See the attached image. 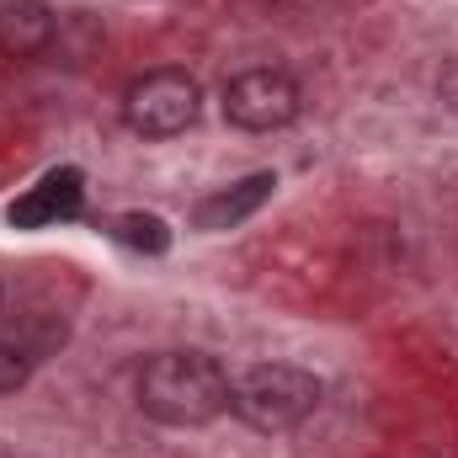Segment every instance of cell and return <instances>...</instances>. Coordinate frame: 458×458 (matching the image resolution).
Masks as SVG:
<instances>
[{
	"label": "cell",
	"mask_w": 458,
	"mask_h": 458,
	"mask_svg": "<svg viewBox=\"0 0 458 458\" xmlns=\"http://www.w3.org/2000/svg\"><path fill=\"white\" fill-rule=\"evenodd\" d=\"M229 384L225 362L208 352H160L139 373V411L160 427H208L229 411Z\"/></svg>",
	"instance_id": "1"
},
{
	"label": "cell",
	"mask_w": 458,
	"mask_h": 458,
	"mask_svg": "<svg viewBox=\"0 0 458 458\" xmlns=\"http://www.w3.org/2000/svg\"><path fill=\"white\" fill-rule=\"evenodd\" d=\"M320 378L299 362H256L229 384V411L256 432H293L320 405Z\"/></svg>",
	"instance_id": "2"
},
{
	"label": "cell",
	"mask_w": 458,
	"mask_h": 458,
	"mask_svg": "<svg viewBox=\"0 0 458 458\" xmlns=\"http://www.w3.org/2000/svg\"><path fill=\"white\" fill-rule=\"evenodd\" d=\"M203 113V86L187 70H149L123 91V123L139 139H176Z\"/></svg>",
	"instance_id": "3"
},
{
	"label": "cell",
	"mask_w": 458,
	"mask_h": 458,
	"mask_svg": "<svg viewBox=\"0 0 458 458\" xmlns=\"http://www.w3.org/2000/svg\"><path fill=\"white\" fill-rule=\"evenodd\" d=\"M299 107H304L299 81L277 64H256L225 81V117L245 133H277L299 117Z\"/></svg>",
	"instance_id": "4"
},
{
	"label": "cell",
	"mask_w": 458,
	"mask_h": 458,
	"mask_svg": "<svg viewBox=\"0 0 458 458\" xmlns=\"http://www.w3.org/2000/svg\"><path fill=\"white\" fill-rule=\"evenodd\" d=\"M81 208H86V176L75 165H59L32 192H21L5 208V219H11V229H48V225H59V219H75Z\"/></svg>",
	"instance_id": "5"
},
{
	"label": "cell",
	"mask_w": 458,
	"mask_h": 458,
	"mask_svg": "<svg viewBox=\"0 0 458 458\" xmlns=\"http://www.w3.org/2000/svg\"><path fill=\"white\" fill-rule=\"evenodd\" d=\"M272 187H277V176L272 171H256V176H240V182H229L219 192H208L198 208H192V225L208 229V234H225V229H240L250 214H261V203L272 198Z\"/></svg>",
	"instance_id": "6"
},
{
	"label": "cell",
	"mask_w": 458,
	"mask_h": 458,
	"mask_svg": "<svg viewBox=\"0 0 458 458\" xmlns=\"http://www.w3.org/2000/svg\"><path fill=\"white\" fill-rule=\"evenodd\" d=\"M59 38V16L43 0H0V54L5 59H38Z\"/></svg>",
	"instance_id": "7"
},
{
	"label": "cell",
	"mask_w": 458,
	"mask_h": 458,
	"mask_svg": "<svg viewBox=\"0 0 458 458\" xmlns=\"http://www.w3.org/2000/svg\"><path fill=\"white\" fill-rule=\"evenodd\" d=\"M113 240L117 245H128V250L160 256V250L171 245V229H165L160 214H123V219H113Z\"/></svg>",
	"instance_id": "8"
},
{
	"label": "cell",
	"mask_w": 458,
	"mask_h": 458,
	"mask_svg": "<svg viewBox=\"0 0 458 458\" xmlns=\"http://www.w3.org/2000/svg\"><path fill=\"white\" fill-rule=\"evenodd\" d=\"M27 378H32V357H27L21 346L0 342V394H16Z\"/></svg>",
	"instance_id": "9"
},
{
	"label": "cell",
	"mask_w": 458,
	"mask_h": 458,
	"mask_svg": "<svg viewBox=\"0 0 458 458\" xmlns=\"http://www.w3.org/2000/svg\"><path fill=\"white\" fill-rule=\"evenodd\" d=\"M437 97H443V102H448V107L458 113V59L448 64V70H443V75H437Z\"/></svg>",
	"instance_id": "10"
}]
</instances>
